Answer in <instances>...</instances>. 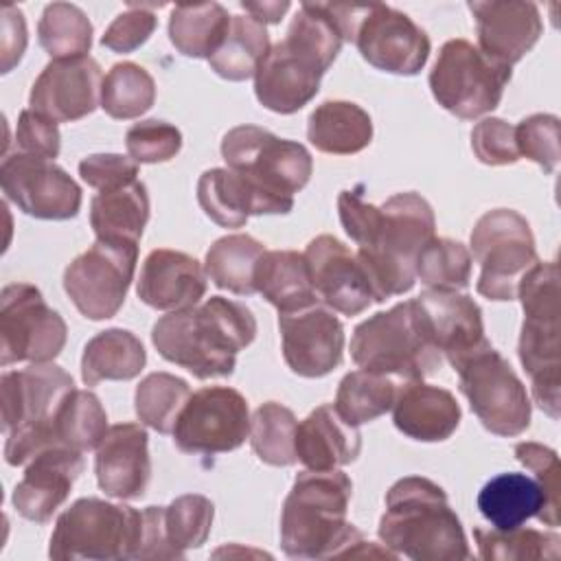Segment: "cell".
<instances>
[{
	"label": "cell",
	"instance_id": "39",
	"mask_svg": "<svg viewBox=\"0 0 561 561\" xmlns=\"http://www.w3.org/2000/svg\"><path fill=\"white\" fill-rule=\"evenodd\" d=\"M107 414L101 399L92 390H72L53 419V436L57 445L92 451L107 434Z\"/></svg>",
	"mask_w": 561,
	"mask_h": 561
},
{
	"label": "cell",
	"instance_id": "42",
	"mask_svg": "<svg viewBox=\"0 0 561 561\" xmlns=\"http://www.w3.org/2000/svg\"><path fill=\"white\" fill-rule=\"evenodd\" d=\"M37 39L53 59L85 57L92 48V22L70 2H50L44 7Z\"/></svg>",
	"mask_w": 561,
	"mask_h": 561
},
{
	"label": "cell",
	"instance_id": "33",
	"mask_svg": "<svg viewBox=\"0 0 561 561\" xmlns=\"http://www.w3.org/2000/svg\"><path fill=\"white\" fill-rule=\"evenodd\" d=\"M147 221L149 195L140 180L99 191L90 202V226L96 239L138 243Z\"/></svg>",
	"mask_w": 561,
	"mask_h": 561
},
{
	"label": "cell",
	"instance_id": "49",
	"mask_svg": "<svg viewBox=\"0 0 561 561\" xmlns=\"http://www.w3.org/2000/svg\"><path fill=\"white\" fill-rule=\"evenodd\" d=\"M471 149L482 164H515L519 160V151L515 145V125L497 116L482 118L471 129Z\"/></svg>",
	"mask_w": 561,
	"mask_h": 561
},
{
	"label": "cell",
	"instance_id": "17",
	"mask_svg": "<svg viewBox=\"0 0 561 561\" xmlns=\"http://www.w3.org/2000/svg\"><path fill=\"white\" fill-rule=\"evenodd\" d=\"M353 44L377 70L414 77L430 59L427 33L403 11L388 4L362 7Z\"/></svg>",
	"mask_w": 561,
	"mask_h": 561
},
{
	"label": "cell",
	"instance_id": "27",
	"mask_svg": "<svg viewBox=\"0 0 561 561\" xmlns=\"http://www.w3.org/2000/svg\"><path fill=\"white\" fill-rule=\"evenodd\" d=\"M416 300L427 318L434 344L451 368L489 344L484 335L482 309L471 296L462 291L425 289L421 296H416Z\"/></svg>",
	"mask_w": 561,
	"mask_h": 561
},
{
	"label": "cell",
	"instance_id": "7",
	"mask_svg": "<svg viewBox=\"0 0 561 561\" xmlns=\"http://www.w3.org/2000/svg\"><path fill=\"white\" fill-rule=\"evenodd\" d=\"M517 298L522 300L524 322L517 355L530 377L535 403L550 416L559 419V267L557 261H537L519 280Z\"/></svg>",
	"mask_w": 561,
	"mask_h": 561
},
{
	"label": "cell",
	"instance_id": "29",
	"mask_svg": "<svg viewBox=\"0 0 561 561\" xmlns=\"http://www.w3.org/2000/svg\"><path fill=\"white\" fill-rule=\"evenodd\" d=\"M362 434L331 403L311 410L296 427V458L313 471H331L357 460Z\"/></svg>",
	"mask_w": 561,
	"mask_h": 561
},
{
	"label": "cell",
	"instance_id": "4",
	"mask_svg": "<svg viewBox=\"0 0 561 561\" xmlns=\"http://www.w3.org/2000/svg\"><path fill=\"white\" fill-rule=\"evenodd\" d=\"M377 535L392 554L416 561L471 557L462 524L449 506L445 489L423 476H405L388 489Z\"/></svg>",
	"mask_w": 561,
	"mask_h": 561
},
{
	"label": "cell",
	"instance_id": "19",
	"mask_svg": "<svg viewBox=\"0 0 561 561\" xmlns=\"http://www.w3.org/2000/svg\"><path fill=\"white\" fill-rule=\"evenodd\" d=\"M101 66L90 55L53 59L33 81L28 105L55 123H75L101 105Z\"/></svg>",
	"mask_w": 561,
	"mask_h": 561
},
{
	"label": "cell",
	"instance_id": "1",
	"mask_svg": "<svg viewBox=\"0 0 561 561\" xmlns=\"http://www.w3.org/2000/svg\"><path fill=\"white\" fill-rule=\"evenodd\" d=\"M364 186L346 188L337 197L344 232L357 245L375 294V302L401 296L414 287L416 259L436 237V219L430 202L414 191L397 193L381 206L364 199Z\"/></svg>",
	"mask_w": 561,
	"mask_h": 561
},
{
	"label": "cell",
	"instance_id": "31",
	"mask_svg": "<svg viewBox=\"0 0 561 561\" xmlns=\"http://www.w3.org/2000/svg\"><path fill=\"white\" fill-rule=\"evenodd\" d=\"M254 287L278 313L300 311L318 302L307 259L294 250H265L256 263Z\"/></svg>",
	"mask_w": 561,
	"mask_h": 561
},
{
	"label": "cell",
	"instance_id": "12",
	"mask_svg": "<svg viewBox=\"0 0 561 561\" xmlns=\"http://www.w3.org/2000/svg\"><path fill=\"white\" fill-rule=\"evenodd\" d=\"M226 167L256 186L289 195L302 191L313 173V160L305 145L280 138L259 125H237L221 138Z\"/></svg>",
	"mask_w": 561,
	"mask_h": 561
},
{
	"label": "cell",
	"instance_id": "41",
	"mask_svg": "<svg viewBox=\"0 0 561 561\" xmlns=\"http://www.w3.org/2000/svg\"><path fill=\"white\" fill-rule=\"evenodd\" d=\"M156 103L153 77L134 61L114 64L103 77L101 107L116 121L138 118Z\"/></svg>",
	"mask_w": 561,
	"mask_h": 561
},
{
	"label": "cell",
	"instance_id": "3",
	"mask_svg": "<svg viewBox=\"0 0 561 561\" xmlns=\"http://www.w3.org/2000/svg\"><path fill=\"white\" fill-rule=\"evenodd\" d=\"M256 337V318L243 302L210 296L204 305L162 316L151 329L158 355L197 379L230 377L237 353Z\"/></svg>",
	"mask_w": 561,
	"mask_h": 561
},
{
	"label": "cell",
	"instance_id": "6",
	"mask_svg": "<svg viewBox=\"0 0 561 561\" xmlns=\"http://www.w3.org/2000/svg\"><path fill=\"white\" fill-rule=\"evenodd\" d=\"M72 390V377L50 362L2 373L0 394L7 465H24L42 449L57 445L53 419Z\"/></svg>",
	"mask_w": 561,
	"mask_h": 561
},
{
	"label": "cell",
	"instance_id": "51",
	"mask_svg": "<svg viewBox=\"0 0 561 561\" xmlns=\"http://www.w3.org/2000/svg\"><path fill=\"white\" fill-rule=\"evenodd\" d=\"M15 145H18V151H22V153L55 160L61 149L59 127L55 121L26 107L18 116Z\"/></svg>",
	"mask_w": 561,
	"mask_h": 561
},
{
	"label": "cell",
	"instance_id": "47",
	"mask_svg": "<svg viewBox=\"0 0 561 561\" xmlns=\"http://www.w3.org/2000/svg\"><path fill=\"white\" fill-rule=\"evenodd\" d=\"M125 147L129 158L136 160L138 164L169 162L182 149V134L175 125L167 121L147 118V121L134 123L127 129Z\"/></svg>",
	"mask_w": 561,
	"mask_h": 561
},
{
	"label": "cell",
	"instance_id": "21",
	"mask_svg": "<svg viewBox=\"0 0 561 561\" xmlns=\"http://www.w3.org/2000/svg\"><path fill=\"white\" fill-rule=\"evenodd\" d=\"M324 72L327 70L307 50L289 39H280L256 68L254 94L265 110L294 114L320 92Z\"/></svg>",
	"mask_w": 561,
	"mask_h": 561
},
{
	"label": "cell",
	"instance_id": "35",
	"mask_svg": "<svg viewBox=\"0 0 561 561\" xmlns=\"http://www.w3.org/2000/svg\"><path fill=\"white\" fill-rule=\"evenodd\" d=\"M270 48L265 24L252 15H232L228 31L217 50L208 57V64L221 79L245 81L256 75V68Z\"/></svg>",
	"mask_w": 561,
	"mask_h": 561
},
{
	"label": "cell",
	"instance_id": "52",
	"mask_svg": "<svg viewBox=\"0 0 561 561\" xmlns=\"http://www.w3.org/2000/svg\"><path fill=\"white\" fill-rule=\"evenodd\" d=\"M515 458L535 473V480L543 489L548 508L552 515L559 517V476H561V465L559 456L554 449L535 443V440H524L515 445Z\"/></svg>",
	"mask_w": 561,
	"mask_h": 561
},
{
	"label": "cell",
	"instance_id": "53",
	"mask_svg": "<svg viewBox=\"0 0 561 561\" xmlns=\"http://www.w3.org/2000/svg\"><path fill=\"white\" fill-rule=\"evenodd\" d=\"M81 180L96 188L107 191L138 180V162L121 153H92L79 162Z\"/></svg>",
	"mask_w": 561,
	"mask_h": 561
},
{
	"label": "cell",
	"instance_id": "2",
	"mask_svg": "<svg viewBox=\"0 0 561 561\" xmlns=\"http://www.w3.org/2000/svg\"><path fill=\"white\" fill-rule=\"evenodd\" d=\"M353 482L344 471H300L283 502L280 548L291 559H327L340 554L397 557L377 550L346 522Z\"/></svg>",
	"mask_w": 561,
	"mask_h": 561
},
{
	"label": "cell",
	"instance_id": "11",
	"mask_svg": "<svg viewBox=\"0 0 561 561\" xmlns=\"http://www.w3.org/2000/svg\"><path fill=\"white\" fill-rule=\"evenodd\" d=\"M458 390L473 414L495 436H519L530 427V397L513 366L489 344L465 357L458 366Z\"/></svg>",
	"mask_w": 561,
	"mask_h": 561
},
{
	"label": "cell",
	"instance_id": "5",
	"mask_svg": "<svg viewBox=\"0 0 561 561\" xmlns=\"http://www.w3.org/2000/svg\"><path fill=\"white\" fill-rule=\"evenodd\" d=\"M351 357L359 368L390 375L403 383L423 381L443 364L416 298L359 322L351 337Z\"/></svg>",
	"mask_w": 561,
	"mask_h": 561
},
{
	"label": "cell",
	"instance_id": "45",
	"mask_svg": "<svg viewBox=\"0 0 561 561\" xmlns=\"http://www.w3.org/2000/svg\"><path fill=\"white\" fill-rule=\"evenodd\" d=\"M416 278L436 291H462L471 280V254L467 245L447 237H434L416 259Z\"/></svg>",
	"mask_w": 561,
	"mask_h": 561
},
{
	"label": "cell",
	"instance_id": "43",
	"mask_svg": "<svg viewBox=\"0 0 561 561\" xmlns=\"http://www.w3.org/2000/svg\"><path fill=\"white\" fill-rule=\"evenodd\" d=\"M188 397L191 388L182 377L171 373H151L136 386L134 408L140 423L158 434H171Z\"/></svg>",
	"mask_w": 561,
	"mask_h": 561
},
{
	"label": "cell",
	"instance_id": "9",
	"mask_svg": "<svg viewBox=\"0 0 561 561\" xmlns=\"http://www.w3.org/2000/svg\"><path fill=\"white\" fill-rule=\"evenodd\" d=\"M513 70L486 57L469 39H449L440 46L430 70V90L449 114L473 121L493 112Z\"/></svg>",
	"mask_w": 561,
	"mask_h": 561
},
{
	"label": "cell",
	"instance_id": "50",
	"mask_svg": "<svg viewBox=\"0 0 561 561\" xmlns=\"http://www.w3.org/2000/svg\"><path fill=\"white\" fill-rule=\"evenodd\" d=\"M158 18L149 4H129L105 28L101 44L114 53H131L140 48L156 31Z\"/></svg>",
	"mask_w": 561,
	"mask_h": 561
},
{
	"label": "cell",
	"instance_id": "28",
	"mask_svg": "<svg viewBox=\"0 0 561 561\" xmlns=\"http://www.w3.org/2000/svg\"><path fill=\"white\" fill-rule=\"evenodd\" d=\"M460 416V405L449 390L423 381L403 383L392 405L394 427L421 443L447 440L458 430Z\"/></svg>",
	"mask_w": 561,
	"mask_h": 561
},
{
	"label": "cell",
	"instance_id": "54",
	"mask_svg": "<svg viewBox=\"0 0 561 561\" xmlns=\"http://www.w3.org/2000/svg\"><path fill=\"white\" fill-rule=\"evenodd\" d=\"M26 22H24V13L13 7L7 4L2 9V37H0V46H2V72H11L13 66L22 59L24 48H26Z\"/></svg>",
	"mask_w": 561,
	"mask_h": 561
},
{
	"label": "cell",
	"instance_id": "18",
	"mask_svg": "<svg viewBox=\"0 0 561 561\" xmlns=\"http://www.w3.org/2000/svg\"><path fill=\"white\" fill-rule=\"evenodd\" d=\"M283 359L291 373L318 379L342 364L344 327L327 305L278 313Z\"/></svg>",
	"mask_w": 561,
	"mask_h": 561
},
{
	"label": "cell",
	"instance_id": "23",
	"mask_svg": "<svg viewBox=\"0 0 561 561\" xmlns=\"http://www.w3.org/2000/svg\"><path fill=\"white\" fill-rule=\"evenodd\" d=\"M81 451L55 445L28 460L22 480L15 484L11 502L15 511L35 524H46L68 500L75 480L83 473Z\"/></svg>",
	"mask_w": 561,
	"mask_h": 561
},
{
	"label": "cell",
	"instance_id": "26",
	"mask_svg": "<svg viewBox=\"0 0 561 561\" xmlns=\"http://www.w3.org/2000/svg\"><path fill=\"white\" fill-rule=\"evenodd\" d=\"M206 285V270L195 256L171 248H156L140 265L136 294L151 309L175 311L195 307L204 298Z\"/></svg>",
	"mask_w": 561,
	"mask_h": 561
},
{
	"label": "cell",
	"instance_id": "40",
	"mask_svg": "<svg viewBox=\"0 0 561 561\" xmlns=\"http://www.w3.org/2000/svg\"><path fill=\"white\" fill-rule=\"evenodd\" d=\"M296 414L276 401L259 405L250 419V445L256 458L272 467L296 465Z\"/></svg>",
	"mask_w": 561,
	"mask_h": 561
},
{
	"label": "cell",
	"instance_id": "55",
	"mask_svg": "<svg viewBox=\"0 0 561 561\" xmlns=\"http://www.w3.org/2000/svg\"><path fill=\"white\" fill-rule=\"evenodd\" d=\"M248 15L259 20L261 24H276L287 13L289 2L287 0H270V2H241Z\"/></svg>",
	"mask_w": 561,
	"mask_h": 561
},
{
	"label": "cell",
	"instance_id": "44",
	"mask_svg": "<svg viewBox=\"0 0 561 561\" xmlns=\"http://www.w3.org/2000/svg\"><path fill=\"white\" fill-rule=\"evenodd\" d=\"M478 554L486 561L513 559H559L561 537L552 530L537 528H473Z\"/></svg>",
	"mask_w": 561,
	"mask_h": 561
},
{
	"label": "cell",
	"instance_id": "22",
	"mask_svg": "<svg viewBox=\"0 0 561 561\" xmlns=\"http://www.w3.org/2000/svg\"><path fill=\"white\" fill-rule=\"evenodd\" d=\"M476 20L478 48L513 68L539 42L543 22L539 7L524 0H473L467 4Z\"/></svg>",
	"mask_w": 561,
	"mask_h": 561
},
{
	"label": "cell",
	"instance_id": "37",
	"mask_svg": "<svg viewBox=\"0 0 561 561\" xmlns=\"http://www.w3.org/2000/svg\"><path fill=\"white\" fill-rule=\"evenodd\" d=\"M263 252L265 245L250 234H226L217 239L206 252V276L219 289L232 291L237 296H252L256 294L254 272Z\"/></svg>",
	"mask_w": 561,
	"mask_h": 561
},
{
	"label": "cell",
	"instance_id": "36",
	"mask_svg": "<svg viewBox=\"0 0 561 561\" xmlns=\"http://www.w3.org/2000/svg\"><path fill=\"white\" fill-rule=\"evenodd\" d=\"M401 386L403 381L383 373L351 370L337 386L333 408L348 425L359 427L392 410Z\"/></svg>",
	"mask_w": 561,
	"mask_h": 561
},
{
	"label": "cell",
	"instance_id": "14",
	"mask_svg": "<svg viewBox=\"0 0 561 561\" xmlns=\"http://www.w3.org/2000/svg\"><path fill=\"white\" fill-rule=\"evenodd\" d=\"M68 327L31 283H11L0 294V364L53 362L66 346Z\"/></svg>",
	"mask_w": 561,
	"mask_h": 561
},
{
	"label": "cell",
	"instance_id": "46",
	"mask_svg": "<svg viewBox=\"0 0 561 561\" xmlns=\"http://www.w3.org/2000/svg\"><path fill=\"white\" fill-rule=\"evenodd\" d=\"M213 502L199 493L180 495L169 506H162L164 537L180 559H184L186 550L206 543L213 528Z\"/></svg>",
	"mask_w": 561,
	"mask_h": 561
},
{
	"label": "cell",
	"instance_id": "10",
	"mask_svg": "<svg viewBox=\"0 0 561 561\" xmlns=\"http://www.w3.org/2000/svg\"><path fill=\"white\" fill-rule=\"evenodd\" d=\"M469 243L480 263L478 294L495 302L515 300L522 276L539 261L526 217L513 208L486 210L476 221Z\"/></svg>",
	"mask_w": 561,
	"mask_h": 561
},
{
	"label": "cell",
	"instance_id": "25",
	"mask_svg": "<svg viewBox=\"0 0 561 561\" xmlns=\"http://www.w3.org/2000/svg\"><path fill=\"white\" fill-rule=\"evenodd\" d=\"M99 489L116 500H138L151 480L149 436L140 423H116L96 447Z\"/></svg>",
	"mask_w": 561,
	"mask_h": 561
},
{
	"label": "cell",
	"instance_id": "16",
	"mask_svg": "<svg viewBox=\"0 0 561 561\" xmlns=\"http://www.w3.org/2000/svg\"><path fill=\"white\" fill-rule=\"evenodd\" d=\"M0 186L9 202L35 219L64 221L81 210L79 184L53 160L22 151L4 156L0 164Z\"/></svg>",
	"mask_w": 561,
	"mask_h": 561
},
{
	"label": "cell",
	"instance_id": "48",
	"mask_svg": "<svg viewBox=\"0 0 561 561\" xmlns=\"http://www.w3.org/2000/svg\"><path fill=\"white\" fill-rule=\"evenodd\" d=\"M519 158L537 162L546 173L559 164V118L554 114H533L515 125Z\"/></svg>",
	"mask_w": 561,
	"mask_h": 561
},
{
	"label": "cell",
	"instance_id": "13",
	"mask_svg": "<svg viewBox=\"0 0 561 561\" xmlns=\"http://www.w3.org/2000/svg\"><path fill=\"white\" fill-rule=\"evenodd\" d=\"M138 243L96 239L64 272V291L88 320H107L123 307L134 280Z\"/></svg>",
	"mask_w": 561,
	"mask_h": 561
},
{
	"label": "cell",
	"instance_id": "38",
	"mask_svg": "<svg viewBox=\"0 0 561 561\" xmlns=\"http://www.w3.org/2000/svg\"><path fill=\"white\" fill-rule=\"evenodd\" d=\"M230 13L219 2L180 4L169 18V39L178 53L193 59H208L221 44Z\"/></svg>",
	"mask_w": 561,
	"mask_h": 561
},
{
	"label": "cell",
	"instance_id": "32",
	"mask_svg": "<svg viewBox=\"0 0 561 561\" xmlns=\"http://www.w3.org/2000/svg\"><path fill=\"white\" fill-rule=\"evenodd\" d=\"M309 142L331 156H353L373 140V121L364 107L353 101H322L307 121Z\"/></svg>",
	"mask_w": 561,
	"mask_h": 561
},
{
	"label": "cell",
	"instance_id": "8",
	"mask_svg": "<svg viewBox=\"0 0 561 561\" xmlns=\"http://www.w3.org/2000/svg\"><path fill=\"white\" fill-rule=\"evenodd\" d=\"M142 511L99 497L72 502L55 522L48 557L59 561L138 559Z\"/></svg>",
	"mask_w": 561,
	"mask_h": 561
},
{
	"label": "cell",
	"instance_id": "15",
	"mask_svg": "<svg viewBox=\"0 0 561 561\" xmlns=\"http://www.w3.org/2000/svg\"><path fill=\"white\" fill-rule=\"evenodd\" d=\"M173 443L184 454L217 456L239 449L250 436L245 397L228 386H204L191 392L175 427Z\"/></svg>",
	"mask_w": 561,
	"mask_h": 561
},
{
	"label": "cell",
	"instance_id": "30",
	"mask_svg": "<svg viewBox=\"0 0 561 561\" xmlns=\"http://www.w3.org/2000/svg\"><path fill=\"white\" fill-rule=\"evenodd\" d=\"M478 508L493 528L502 530L524 526L533 517L550 528L559 526V517L550 513L539 482L517 471L491 478L478 493Z\"/></svg>",
	"mask_w": 561,
	"mask_h": 561
},
{
	"label": "cell",
	"instance_id": "20",
	"mask_svg": "<svg viewBox=\"0 0 561 561\" xmlns=\"http://www.w3.org/2000/svg\"><path fill=\"white\" fill-rule=\"evenodd\" d=\"M302 254L316 294L329 309L344 316H357L375 302L373 287L357 254L340 239L333 234H318L307 243Z\"/></svg>",
	"mask_w": 561,
	"mask_h": 561
},
{
	"label": "cell",
	"instance_id": "34",
	"mask_svg": "<svg viewBox=\"0 0 561 561\" xmlns=\"http://www.w3.org/2000/svg\"><path fill=\"white\" fill-rule=\"evenodd\" d=\"M147 364L142 342L127 329H105L88 340L81 355V379L85 386L101 381H129Z\"/></svg>",
	"mask_w": 561,
	"mask_h": 561
},
{
	"label": "cell",
	"instance_id": "24",
	"mask_svg": "<svg viewBox=\"0 0 561 561\" xmlns=\"http://www.w3.org/2000/svg\"><path fill=\"white\" fill-rule=\"evenodd\" d=\"M197 202L221 228H241L252 215H287L294 208V197L265 191L228 167L199 175Z\"/></svg>",
	"mask_w": 561,
	"mask_h": 561
}]
</instances>
